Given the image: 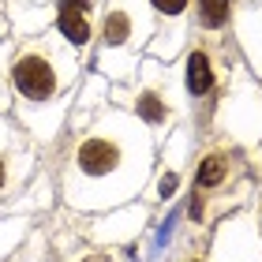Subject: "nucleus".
Here are the masks:
<instances>
[{
	"label": "nucleus",
	"mask_w": 262,
	"mask_h": 262,
	"mask_svg": "<svg viewBox=\"0 0 262 262\" xmlns=\"http://www.w3.org/2000/svg\"><path fill=\"white\" fill-rule=\"evenodd\" d=\"M229 11H232V0H199V27L221 30L229 23Z\"/></svg>",
	"instance_id": "9"
},
{
	"label": "nucleus",
	"mask_w": 262,
	"mask_h": 262,
	"mask_svg": "<svg viewBox=\"0 0 262 262\" xmlns=\"http://www.w3.org/2000/svg\"><path fill=\"white\" fill-rule=\"evenodd\" d=\"M56 34L71 45V49H82V45L90 41V15H79V11H56Z\"/></svg>",
	"instance_id": "8"
},
{
	"label": "nucleus",
	"mask_w": 262,
	"mask_h": 262,
	"mask_svg": "<svg viewBox=\"0 0 262 262\" xmlns=\"http://www.w3.org/2000/svg\"><path fill=\"white\" fill-rule=\"evenodd\" d=\"M154 142L139 116L105 109L101 120L75 142L64 169V195L71 206H116L131 199L150 176Z\"/></svg>",
	"instance_id": "1"
},
{
	"label": "nucleus",
	"mask_w": 262,
	"mask_h": 262,
	"mask_svg": "<svg viewBox=\"0 0 262 262\" xmlns=\"http://www.w3.org/2000/svg\"><path fill=\"white\" fill-rule=\"evenodd\" d=\"M150 0H113L101 15V68L105 75H131V60L154 30Z\"/></svg>",
	"instance_id": "4"
},
{
	"label": "nucleus",
	"mask_w": 262,
	"mask_h": 262,
	"mask_svg": "<svg viewBox=\"0 0 262 262\" xmlns=\"http://www.w3.org/2000/svg\"><path fill=\"white\" fill-rule=\"evenodd\" d=\"M15 262H45V255L38 251V247H30V251H27V255H19Z\"/></svg>",
	"instance_id": "12"
},
{
	"label": "nucleus",
	"mask_w": 262,
	"mask_h": 262,
	"mask_svg": "<svg viewBox=\"0 0 262 262\" xmlns=\"http://www.w3.org/2000/svg\"><path fill=\"white\" fill-rule=\"evenodd\" d=\"M184 86H187L191 98H206V94H213V86H217V64H213V53L206 45H195V49L187 53Z\"/></svg>",
	"instance_id": "5"
},
{
	"label": "nucleus",
	"mask_w": 262,
	"mask_h": 262,
	"mask_svg": "<svg viewBox=\"0 0 262 262\" xmlns=\"http://www.w3.org/2000/svg\"><path fill=\"white\" fill-rule=\"evenodd\" d=\"M79 71V53L64 41H34L27 49L15 53L11 60V86L23 101L30 105H45L53 98H60L64 86L75 79Z\"/></svg>",
	"instance_id": "2"
},
{
	"label": "nucleus",
	"mask_w": 262,
	"mask_h": 262,
	"mask_svg": "<svg viewBox=\"0 0 262 262\" xmlns=\"http://www.w3.org/2000/svg\"><path fill=\"white\" fill-rule=\"evenodd\" d=\"M135 113H139V120L146 124V127H165V124H169L172 105H169V90H165L161 79H146V82L139 86Z\"/></svg>",
	"instance_id": "6"
},
{
	"label": "nucleus",
	"mask_w": 262,
	"mask_h": 262,
	"mask_svg": "<svg viewBox=\"0 0 262 262\" xmlns=\"http://www.w3.org/2000/svg\"><path fill=\"white\" fill-rule=\"evenodd\" d=\"M187 262H202V258H187Z\"/></svg>",
	"instance_id": "14"
},
{
	"label": "nucleus",
	"mask_w": 262,
	"mask_h": 262,
	"mask_svg": "<svg viewBox=\"0 0 262 262\" xmlns=\"http://www.w3.org/2000/svg\"><path fill=\"white\" fill-rule=\"evenodd\" d=\"M244 180H247V165L232 142L206 146L195 165V180H191V221H206L225 202L240 199Z\"/></svg>",
	"instance_id": "3"
},
{
	"label": "nucleus",
	"mask_w": 262,
	"mask_h": 262,
	"mask_svg": "<svg viewBox=\"0 0 262 262\" xmlns=\"http://www.w3.org/2000/svg\"><path fill=\"white\" fill-rule=\"evenodd\" d=\"M94 0H56V11H79V15H90Z\"/></svg>",
	"instance_id": "11"
},
{
	"label": "nucleus",
	"mask_w": 262,
	"mask_h": 262,
	"mask_svg": "<svg viewBox=\"0 0 262 262\" xmlns=\"http://www.w3.org/2000/svg\"><path fill=\"white\" fill-rule=\"evenodd\" d=\"M23 176V165H19V142L11 135V127L0 120V195H8V187Z\"/></svg>",
	"instance_id": "7"
},
{
	"label": "nucleus",
	"mask_w": 262,
	"mask_h": 262,
	"mask_svg": "<svg viewBox=\"0 0 262 262\" xmlns=\"http://www.w3.org/2000/svg\"><path fill=\"white\" fill-rule=\"evenodd\" d=\"M150 8L158 11L161 19H180L187 11V0H150Z\"/></svg>",
	"instance_id": "10"
},
{
	"label": "nucleus",
	"mask_w": 262,
	"mask_h": 262,
	"mask_svg": "<svg viewBox=\"0 0 262 262\" xmlns=\"http://www.w3.org/2000/svg\"><path fill=\"white\" fill-rule=\"evenodd\" d=\"M82 262H116V258H113L109 251H90V255L82 258Z\"/></svg>",
	"instance_id": "13"
}]
</instances>
